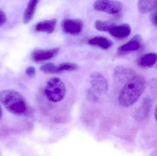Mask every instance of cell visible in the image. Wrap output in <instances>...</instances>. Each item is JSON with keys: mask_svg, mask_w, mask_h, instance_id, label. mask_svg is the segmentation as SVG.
<instances>
[{"mask_svg": "<svg viewBox=\"0 0 157 156\" xmlns=\"http://www.w3.org/2000/svg\"><path fill=\"white\" fill-rule=\"evenodd\" d=\"M145 80L141 76H135L124 84L119 96V102L123 107L134 104L140 98L145 88Z\"/></svg>", "mask_w": 157, "mask_h": 156, "instance_id": "1", "label": "cell"}, {"mask_svg": "<svg viewBox=\"0 0 157 156\" xmlns=\"http://www.w3.org/2000/svg\"><path fill=\"white\" fill-rule=\"evenodd\" d=\"M0 102L9 112L14 115L22 116L28 111L26 100L15 90L6 89L0 92Z\"/></svg>", "mask_w": 157, "mask_h": 156, "instance_id": "2", "label": "cell"}, {"mask_svg": "<svg viewBox=\"0 0 157 156\" xmlns=\"http://www.w3.org/2000/svg\"><path fill=\"white\" fill-rule=\"evenodd\" d=\"M66 93L64 82L61 79L53 78L47 82L45 89V93L48 99L51 101L58 102L63 100Z\"/></svg>", "mask_w": 157, "mask_h": 156, "instance_id": "3", "label": "cell"}, {"mask_svg": "<svg viewBox=\"0 0 157 156\" xmlns=\"http://www.w3.org/2000/svg\"><path fill=\"white\" fill-rule=\"evenodd\" d=\"M94 9L109 14H116L121 11L123 5L115 0H97L94 3Z\"/></svg>", "mask_w": 157, "mask_h": 156, "instance_id": "4", "label": "cell"}, {"mask_svg": "<svg viewBox=\"0 0 157 156\" xmlns=\"http://www.w3.org/2000/svg\"><path fill=\"white\" fill-rule=\"evenodd\" d=\"M83 22L79 19H65L61 23L63 32L72 35L79 34L83 30Z\"/></svg>", "mask_w": 157, "mask_h": 156, "instance_id": "5", "label": "cell"}, {"mask_svg": "<svg viewBox=\"0 0 157 156\" xmlns=\"http://www.w3.org/2000/svg\"><path fill=\"white\" fill-rule=\"evenodd\" d=\"M92 89L100 94L105 93L108 90V83L103 75L99 73H93L90 76Z\"/></svg>", "mask_w": 157, "mask_h": 156, "instance_id": "6", "label": "cell"}, {"mask_svg": "<svg viewBox=\"0 0 157 156\" xmlns=\"http://www.w3.org/2000/svg\"><path fill=\"white\" fill-rule=\"evenodd\" d=\"M59 52V48L52 49L48 50L36 49L31 53V58L34 62H42L56 56Z\"/></svg>", "mask_w": 157, "mask_h": 156, "instance_id": "7", "label": "cell"}, {"mask_svg": "<svg viewBox=\"0 0 157 156\" xmlns=\"http://www.w3.org/2000/svg\"><path fill=\"white\" fill-rule=\"evenodd\" d=\"M152 103V100L149 97H147L144 99L141 106L136 112L135 116L136 120L142 122L147 119L151 110Z\"/></svg>", "mask_w": 157, "mask_h": 156, "instance_id": "8", "label": "cell"}, {"mask_svg": "<svg viewBox=\"0 0 157 156\" xmlns=\"http://www.w3.org/2000/svg\"><path fill=\"white\" fill-rule=\"evenodd\" d=\"M131 28L128 24L116 25H114L112 28L109 31L111 35L119 39L125 38L131 34Z\"/></svg>", "mask_w": 157, "mask_h": 156, "instance_id": "9", "label": "cell"}, {"mask_svg": "<svg viewBox=\"0 0 157 156\" xmlns=\"http://www.w3.org/2000/svg\"><path fill=\"white\" fill-rule=\"evenodd\" d=\"M142 42V37L139 34L136 35L131 40L118 49L120 53L131 52L139 49Z\"/></svg>", "mask_w": 157, "mask_h": 156, "instance_id": "10", "label": "cell"}, {"mask_svg": "<svg viewBox=\"0 0 157 156\" xmlns=\"http://www.w3.org/2000/svg\"><path fill=\"white\" fill-rule=\"evenodd\" d=\"M56 24L57 20L56 19L41 21L36 25L35 29L37 32L52 34L55 30Z\"/></svg>", "mask_w": 157, "mask_h": 156, "instance_id": "11", "label": "cell"}, {"mask_svg": "<svg viewBox=\"0 0 157 156\" xmlns=\"http://www.w3.org/2000/svg\"><path fill=\"white\" fill-rule=\"evenodd\" d=\"M39 2L40 0H29L23 15L24 24H28L32 21Z\"/></svg>", "mask_w": 157, "mask_h": 156, "instance_id": "12", "label": "cell"}, {"mask_svg": "<svg viewBox=\"0 0 157 156\" xmlns=\"http://www.w3.org/2000/svg\"><path fill=\"white\" fill-rule=\"evenodd\" d=\"M157 61V54L148 53L142 56L138 60V66L142 68H151L154 66Z\"/></svg>", "mask_w": 157, "mask_h": 156, "instance_id": "13", "label": "cell"}, {"mask_svg": "<svg viewBox=\"0 0 157 156\" xmlns=\"http://www.w3.org/2000/svg\"><path fill=\"white\" fill-rule=\"evenodd\" d=\"M89 44L91 45L98 46L102 49H107L111 47L113 42L111 40L102 36H97L90 39Z\"/></svg>", "mask_w": 157, "mask_h": 156, "instance_id": "14", "label": "cell"}, {"mask_svg": "<svg viewBox=\"0 0 157 156\" xmlns=\"http://www.w3.org/2000/svg\"><path fill=\"white\" fill-rule=\"evenodd\" d=\"M157 0H139L138 10L142 14H146L152 11L157 5Z\"/></svg>", "mask_w": 157, "mask_h": 156, "instance_id": "15", "label": "cell"}, {"mask_svg": "<svg viewBox=\"0 0 157 156\" xmlns=\"http://www.w3.org/2000/svg\"><path fill=\"white\" fill-rule=\"evenodd\" d=\"M114 25L112 22L98 20L95 22V27L98 31L109 32Z\"/></svg>", "mask_w": 157, "mask_h": 156, "instance_id": "16", "label": "cell"}, {"mask_svg": "<svg viewBox=\"0 0 157 156\" xmlns=\"http://www.w3.org/2000/svg\"><path fill=\"white\" fill-rule=\"evenodd\" d=\"M133 72L132 70L129 68L124 67H120L115 69V75L116 77L120 79L125 78H129L130 75H132Z\"/></svg>", "mask_w": 157, "mask_h": 156, "instance_id": "17", "label": "cell"}, {"mask_svg": "<svg viewBox=\"0 0 157 156\" xmlns=\"http://www.w3.org/2000/svg\"><path fill=\"white\" fill-rule=\"evenodd\" d=\"M78 69V66L74 63H63L57 67V73L63 71H74L77 70Z\"/></svg>", "mask_w": 157, "mask_h": 156, "instance_id": "18", "label": "cell"}, {"mask_svg": "<svg viewBox=\"0 0 157 156\" xmlns=\"http://www.w3.org/2000/svg\"><path fill=\"white\" fill-rule=\"evenodd\" d=\"M40 70L44 73H57V66L53 63H46L40 67Z\"/></svg>", "mask_w": 157, "mask_h": 156, "instance_id": "19", "label": "cell"}, {"mask_svg": "<svg viewBox=\"0 0 157 156\" xmlns=\"http://www.w3.org/2000/svg\"><path fill=\"white\" fill-rule=\"evenodd\" d=\"M25 72L29 77L33 78L36 75V69L34 67L30 66L26 69Z\"/></svg>", "mask_w": 157, "mask_h": 156, "instance_id": "20", "label": "cell"}, {"mask_svg": "<svg viewBox=\"0 0 157 156\" xmlns=\"http://www.w3.org/2000/svg\"><path fill=\"white\" fill-rule=\"evenodd\" d=\"M150 88L151 90L154 93L157 94V79H153L151 80L149 82Z\"/></svg>", "mask_w": 157, "mask_h": 156, "instance_id": "21", "label": "cell"}, {"mask_svg": "<svg viewBox=\"0 0 157 156\" xmlns=\"http://www.w3.org/2000/svg\"><path fill=\"white\" fill-rule=\"evenodd\" d=\"M6 20V15L3 11L0 9V27L5 23Z\"/></svg>", "mask_w": 157, "mask_h": 156, "instance_id": "22", "label": "cell"}, {"mask_svg": "<svg viewBox=\"0 0 157 156\" xmlns=\"http://www.w3.org/2000/svg\"><path fill=\"white\" fill-rule=\"evenodd\" d=\"M151 20L154 24L157 25V6L151 15Z\"/></svg>", "mask_w": 157, "mask_h": 156, "instance_id": "23", "label": "cell"}, {"mask_svg": "<svg viewBox=\"0 0 157 156\" xmlns=\"http://www.w3.org/2000/svg\"><path fill=\"white\" fill-rule=\"evenodd\" d=\"M2 117V107L0 105V121H1Z\"/></svg>", "mask_w": 157, "mask_h": 156, "instance_id": "24", "label": "cell"}, {"mask_svg": "<svg viewBox=\"0 0 157 156\" xmlns=\"http://www.w3.org/2000/svg\"><path fill=\"white\" fill-rule=\"evenodd\" d=\"M155 116L156 120L157 121V106L155 112Z\"/></svg>", "mask_w": 157, "mask_h": 156, "instance_id": "25", "label": "cell"}]
</instances>
